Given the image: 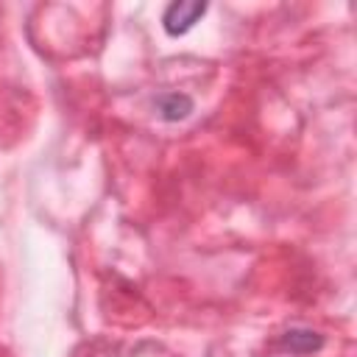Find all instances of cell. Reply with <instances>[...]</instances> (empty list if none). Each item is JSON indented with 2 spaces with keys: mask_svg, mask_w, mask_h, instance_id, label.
I'll return each instance as SVG.
<instances>
[{
  "mask_svg": "<svg viewBox=\"0 0 357 357\" xmlns=\"http://www.w3.org/2000/svg\"><path fill=\"white\" fill-rule=\"evenodd\" d=\"M204 11H206V3H184V0L170 3L162 14V25L170 36H181L204 17Z\"/></svg>",
  "mask_w": 357,
  "mask_h": 357,
  "instance_id": "obj_1",
  "label": "cell"
},
{
  "mask_svg": "<svg viewBox=\"0 0 357 357\" xmlns=\"http://www.w3.org/2000/svg\"><path fill=\"white\" fill-rule=\"evenodd\" d=\"M159 112L165 120H184L190 112H192V100L187 95H178V92H167L156 100Z\"/></svg>",
  "mask_w": 357,
  "mask_h": 357,
  "instance_id": "obj_2",
  "label": "cell"
},
{
  "mask_svg": "<svg viewBox=\"0 0 357 357\" xmlns=\"http://www.w3.org/2000/svg\"><path fill=\"white\" fill-rule=\"evenodd\" d=\"M284 346L290 351H296V354H307V351H312V349L321 346V335L318 332H310V329H290L284 335Z\"/></svg>",
  "mask_w": 357,
  "mask_h": 357,
  "instance_id": "obj_3",
  "label": "cell"
}]
</instances>
